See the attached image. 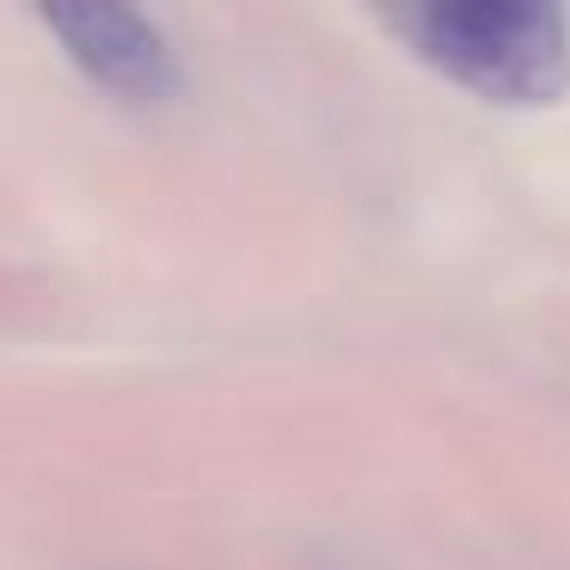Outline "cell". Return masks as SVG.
<instances>
[{"label":"cell","instance_id":"7a4b0ae2","mask_svg":"<svg viewBox=\"0 0 570 570\" xmlns=\"http://www.w3.org/2000/svg\"><path fill=\"white\" fill-rule=\"evenodd\" d=\"M43 31L62 43V56L129 105H166L178 92V56L148 13L129 7H43Z\"/></svg>","mask_w":570,"mask_h":570},{"label":"cell","instance_id":"6da1fadb","mask_svg":"<svg viewBox=\"0 0 570 570\" xmlns=\"http://www.w3.org/2000/svg\"><path fill=\"white\" fill-rule=\"evenodd\" d=\"M386 26L417 62L484 105H558L570 92V13L533 0H435Z\"/></svg>","mask_w":570,"mask_h":570}]
</instances>
